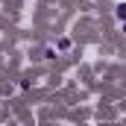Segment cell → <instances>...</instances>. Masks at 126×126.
<instances>
[{"label":"cell","instance_id":"obj_1","mask_svg":"<svg viewBox=\"0 0 126 126\" xmlns=\"http://www.w3.org/2000/svg\"><path fill=\"white\" fill-rule=\"evenodd\" d=\"M70 47H73V41H70V38H67V35H62V38H59V41H56V50H59V53H67V50H70Z\"/></svg>","mask_w":126,"mask_h":126},{"label":"cell","instance_id":"obj_2","mask_svg":"<svg viewBox=\"0 0 126 126\" xmlns=\"http://www.w3.org/2000/svg\"><path fill=\"white\" fill-rule=\"evenodd\" d=\"M114 18H117L120 24L126 21V3H117V6H114Z\"/></svg>","mask_w":126,"mask_h":126}]
</instances>
